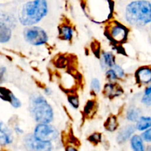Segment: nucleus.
I'll list each match as a JSON object with an SVG mask.
<instances>
[{
	"mask_svg": "<svg viewBox=\"0 0 151 151\" xmlns=\"http://www.w3.org/2000/svg\"><path fill=\"white\" fill-rule=\"evenodd\" d=\"M47 13V0H32L24 4L19 13V19L24 26H32L41 22Z\"/></svg>",
	"mask_w": 151,
	"mask_h": 151,
	"instance_id": "obj_1",
	"label": "nucleus"
},
{
	"mask_svg": "<svg viewBox=\"0 0 151 151\" xmlns=\"http://www.w3.org/2000/svg\"><path fill=\"white\" fill-rule=\"evenodd\" d=\"M125 19L131 25L144 26L151 22V3L147 0L131 1L125 9Z\"/></svg>",
	"mask_w": 151,
	"mask_h": 151,
	"instance_id": "obj_2",
	"label": "nucleus"
},
{
	"mask_svg": "<svg viewBox=\"0 0 151 151\" xmlns=\"http://www.w3.org/2000/svg\"><path fill=\"white\" fill-rule=\"evenodd\" d=\"M29 111L38 123H50L53 119V111L44 97L35 94L31 97Z\"/></svg>",
	"mask_w": 151,
	"mask_h": 151,
	"instance_id": "obj_3",
	"label": "nucleus"
},
{
	"mask_svg": "<svg viewBox=\"0 0 151 151\" xmlns=\"http://www.w3.org/2000/svg\"><path fill=\"white\" fill-rule=\"evenodd\" d=\"M25 40L34 46H40L46 44L48 41L47 32L39 27H31L27 28L24 32Z\"/></svg>",
	"mask_w": 151,
	"mask_h": 151,
	"instance_id": "obj_4",
	"label": "nucleus"
},
{
	"mask_svg": "<svg viewBox=\"0 0 151 151\" xmlns=\"http://www.w3.org/2000/svg\"><path fill=\"white\" fill-rule=\"evenodd\" d=\"M34 136L38 139L44 142H51L58 137V131L48 123H40L34 131Z\"/></svg>",
	"mask_w": 151,
	"mask_h": 151,
	"instance_id": "obj_5",
	"label": "nucleus"
},
{
	"mask_svg": "<svg viewBox=\"0 0 151 151\" xmlns=\"http://www.w3.org/2000/svg\"><path fill=\"white\" fill-rule=\"evenodd\" d=\"M24 143L29 150H51L52 144L50 142H44L38 139L34 134H29L25 137Z\"/></svg>",
	"mask_w": 151,
	"mask_h": 151,
	"instance_id": "obj_6",
	"label": "nucleus"
},
{
	"mask_svg": "<svg viewBox=\"0 0 151 151\" xmlns=\"http://www.w3.org/2000/svg\"><path fill=\"white\" fill-rule=\"evenodd\" d=\"M109 35L111 38L116 43H122L126 40L128 30L122 25L115 23L109 29Z\"/></svg>",
	"mask_w": 151,
	"mask_h": 151,
	"instance_id": "obj_7",
	"label": "nucleus"
},
{
	"mask_svg": "<svg viewBox=\"0 0 151 151\" xmlns=\"http://www.w3.org/2000/svg\"><path fill=\"white\" fill-rule=\"evenodd\" d=\"M13 141L12 133L8 128L0 121V145H7Z\"/></svg>",
	"mask_w": 151,
	"mask_h": 151,
	"instance_id": "obj_8",
	"label": "nucleus"
},
{
	"mask_svg": "<svg viewBox=\"0 0 151 151\" xmlns=\"http://www.w3.org/2000/svg\"><path fill=\"white\" fill-rule=\"evenodd\" d=\"M136 77L138 82L141 83H149L151 82V69L148 67H142L137 70Z\"/></svg>",
	"mask_w": 151,
	"mask_h": 151,
	"instance_id": "obj_9",
	"label": "nucleus"
},
{
	"mask_svg": "<svg viewBox=\"0 0 151 151\" xmlns=\"http://www.w3.org/2000/svg\"><path fill=\"white\" fill-rule=\"evenodd\" d=\"M135 131V127L133 125H126L122 128L117 136V142L119 143H124L128 141Z\"/></svg>",
	"mask_w": 151,
	"mask_h": 151,
	"instance_id": "obj_10",
	"label": "nucleus"
},
{
	"mask_svg": "<svg viewBox=\"0 0 151 151\" xmlns=\"http://www.w3.org/2000/svg\"><path fill=\"white\" fill-rule=\"evenodd\" d=\"M10 27L7 23L0 22V43H6L10 39L12 35Z\"/></svg>",
	"mask_w": 151,
	"mask_h": 151,
	"instance_id": "obj_11",
	"label": "nucleus"
},
{
	"mask_svg": "<svg viewBox=\"0 0 151 151\" xmlns=\"http://www.w3.org/2000/svg\"><path fill=\"white\" fill-rule=\"evenodd\" d=\"M115 65V57L110 52H103L101 58V66L103 69L111 68Z\"/></svg>",
	"mask_w": 151,
	"mask_h": 151,
	"instance_id": "obj_12",
	"label": "nucleus"
},
{
	"mask_svg": "<svg viewBox=\"0 0 151 151\" xmlns=\"http://www.w3.org/2000/svg\"><path fill=\"white\" fill-rule=\"evenodd\" d=\"M105 93L106 95L109 96V97H117V96L120 95L122 93V88L119 87V86L115 85V84L109 83L105 86Z\"/></svg>",
	"mask_w": 151,
	"mask_h": 151,
	"instance_id": "obj_13",
	"label": "nucleus"
},
{
	"mask_svg": "<svg viewBox=\"0 0 151 151\" xmlns=\"http://www.w3.org/2000/svg\"><path fill=\"white\" fill-rule=\"evenodd\" d=\"M151 127V117L150 116H141L138 119L137 128L139 131H145Z\"/></svg>",
	"mask_w": 151,
	"mask_h": 151,
	"instance_id": "obj_14",
	"label": "nucleus"
},
{
	"mask_svg": "<svg viewBox=\"0 0 151 151\" xmlns=\"http://www.w3.org/2000/svg\"><path fill=\"white\" fill-rule=\"evenodd\" d=\"M131 145L133 150L137 151H143L145 150L142 139L138 135H135L131 138Z\"/></svg>",
	"mask_w": 151,
	"mask_h": 151,
	"instance_id": "obj_15",
	"label": "nucleus"
},
{
	"mask_svg": "<svg viewBox=\"0 0 151 151\" xmlns=\"http://www.w3.org/2000/svg\"><path fill=\"white\" fill-rule=\"evenodd\" d=\"M73 35V30L72 27L68 25H63L60 29V38L65 41H69L72 39Z\"/></svg>",
	"mask_w": 151,
	"mask_h": 151,
	"instance_id": "obj_16",
	"label": "nucleus"
},
{
	"mask_svg": "<svg viewBox=\"0 0 151 151\" xmlns=\"http://www.w3.org/2000/svg\"><path fill=\"white\" fill-rule=\"evenodd\" d=\"M140 111L139 109L134 107L130 108L127 111V119L131 122H137L140 117Z\"/></svg>",
	"mask_w": 151,
	"mask_h": 151,
	"instance_id": "obj_17",
	"label": "nucleus"
},
{
	"mask_svg": "<svg viewBox=\"0 0 151 151\" xmlns=\"http://www.w3.org/2000/svg\"><path fill=\"white\" fill-rule=\"evenodd\" d=\"M117 119L114 116H110L106 122V124H105V127H106V129L109 131H111V132L114 131L116 129V128H117Z\"/></svg>",
	"mask_w": 151,
	"mask_h": 151,
	"instance_id": "obj_18",
	"label": "nucleus"
},
{
	"mask_svg": "<svg viewBox=\"0 0 151 151\" xmlns=\"http://www.w3.org/2000/svg\"><path fill=\"white\" fill-rule=\"evenodd\" d=\"M13 93L8 89L3 87H0V98L2 99L3 100H5L10 103L11 100V96Z\"/></svg>",
	"mask_w": 151,
	"mask_h": 151,
	"instance_id": "obj_19",
	"label": "nucleus"
},
{
	"mask_svg": "<svg viewBox=\"0 0 151 151\" xmlns=\"http://www.w3.org/2000/svg\"><path fill=\"white\" fill-rule=\"evenodd\" d=\"M111 68H112V69H113V70L115 72L116 75H117L118 78H123V76H124V75H125V73H124V70L122 69V67H120V66H118V65L115 64L114 66H112Z\"/></svg>",
	"mask_w": 151,
	"mask_h": 151,
	"instance_id": "obj_20",
	"label": "nucleus"
},
{
	"mask_svg": "<svg viewBox=\"0 0 151 151\" xmlns=\"http://www.w3.org/2000/svg\"><path fill=\"white\" fill-rule=\"evenodd\" d=\"M69 102L71 104V106H73L75 109H77V108L79 106V101H78V99L76 96H74V95L69 96Z\"/></svg>",
	"mask_w": 151,
	"mask_h": 151,
	"instance_id": "obj_21",
	"label": "nucleus"
},
{
	"mask_svg": "<svg viewBox=\"0 0 151 151\" xmlns=\"http://www.w3.org/2000/svg\"><path fill=\"white\" fill-rule=\"evenodd\" d=\"M91 88L94 92L97 93L100 90V83L97 79H94L91 82Z\"/></svg>",
	"mask_w": 151,
	"mask_h": 151,
	"instance_id": "obj_22",
	"label": "nucleus"
},
{
	"mask_svg": "<svg viewBox=\"0 0 151 151\" xmlns=\"http://www.w3.org/2000/svg\"><path fill=\"white\" fill-rule=\"evenodd\" d=\"M10 104L14 108H19L21 106V102L14 94H12L11 100H10Z\"/></svg>",
	"mask_w": 151,
	"mask_h": 151,
	"instance_id": "obj_23",
	"label": "nucleus"
},
{
	"mask_svg": "<svg viewBox=\"0 0 151 151\" xmlns=\"http://www.w3.org/2000/svg\"><path fill=\"white\" fill-rule=\"evenodd\" d=\"M106 76L111 81H114V80H116L118 78L117 75H116V73H115V72L113 70L112 68H111V69L107 71V72H106Z\"/></svg>",
	"mask_w": 151,
	"mask_h": 151,
	"instance_id": "obj_24",
	"label": "nucleus"
},
{
	"mask_svg": "<svg viewBox=\"0 0 151 151\" xmlns=\"http://www.w3.org/2000/svg\"><path fill=\"white\" fill-rule=\"evenodd\" d=\"M142 139L146 142H151V128L142 134Z\"/></svg>",
	"mask_w": 151,
	"mask_h": 151,
	"instance_id": "obj_25",
	"label": "nucleus"
},
{
	"mask_svg": "<svg viewBox=\"0 0 151 151\" xmlns=\"http://www.w3.org/2000/svg\"><path fill=\"white\" fill-rule=\"evenodd\" d=\"M142 102L146 106H151V94H145V96L142 99Z\"/></svg>",
	"mask_w": 151,
	"mask_h": 151,
	"instance_id": "obj_26",
	"label": "nucleus"
},
{
	"mask_svg": "<svg viewBox=\"0 0 151 151\" xmlns=\"http://www.w3.org/2000/svg\"><path fill=\"white\" fill-rule=\"evenodd\" d=\"M90 140H93L94 142H97L100 140V134H94L90 137Z\"/></svg>",
	"mask_w": 151,
	"mask_h": 151,
	"instance_id": "obj_27",
	"label": "nucleus"
},
{
	"mask_svg": "<svg viewBox=\"0 0 151 151\" xmlns=\"http://www.w3.org/2000/svg\"><path fill=\"white\" fill-rule=\"evenodd\" d=\"M6 69L4 67H0V83L2 82L3 77H4V74L5 72Z\"/></svg>",
	"mask_w": 151,
	"mask_h": 151,
	"instance_id": "obj_28",
	"label": "nucleus"
},
{
	"mask_svg": "<svg viewBox=\"0 0 151 151\" xmlns=\"http://www.w3.org/2000/svg\"><path fill=\"white\" fill-rule=\"evenodd\" d=\"M151 94V86L147 87L145 89V94Z\"/></svg>",
	"mask_w": 151,
	"mask_h": 151,
	"instance_id": "obj_29",
	"label": "nucleus"
},
{
	"mask_svg": "<svg viewBox=\"0 0 151 151\" xmlns=\"http://www.w3.org/2000/svg\"><path fill=\"white\" fill-rule=\"evenodd\" d=\"M15 129H16V131L17 133H19V134H22V133H23V131H22V130H21L20 128H19V127L18 126H16V128H15Z\"/></svg>",
	"mask_w": 151,
	"mask_h": 151,
	"instance_id": "obj_30",
	"label": "nucleus"
},
{
	"mask_svg": "<svg viewBox=\"0 0 151 151\" xmlns=\"http://www.w3.org/2000/svg\"><path fill=\"white\" fill-rule=\"evenodd\" d=\"M45 91H46V94H51V90H50V88H46Z\"/></svg>",
	"mask_w": 151,
	"mask_h": 151,
	"instance_id": "obj_31",
	"label": "nucleus"
}]
</instances>
